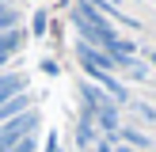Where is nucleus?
<instances>
[{
	"label": "nucleus",
	"instance_id": "obj_1",
	"mask_svg": "<svg viewBox=\"0 0 156 152\" xmlns=\"http://www.w3.org/2000/svg\"><path fill=\"white\" fill-rule=\"evenodd\" d=\"M84 103H88V114L103 133H118V103H114L107 91H95V88H80Z\"/></svg>",
	"mask_w": 156,
	"mask_h": 152
},
{
	"label": "nucleus",
	"instance_id": "obj_2",
	"mask_svg": "<svg viewBox=\"0 0 156 152\" xmlns=\"http://www.w3.org/2000/svg\"><path fill=\"white\" fill-rule=\"evenodd\" d=\"M34 126H38V114L34 110H27V114H19V118L4 122V126H0V152H12L15 144H23Z\"/></svg>",
	"mask_w": 156,
	"mask_h": 152
},
{
	"label": "nucleus",
	"instance_id": "obj_3",
	"mask_svg": "<svg viewBox=\"0 0 156 152\" xmlns=\"http://www.w3.org/2000/svg\"><path fill=\"white\" fill-rule=\"evenodd\" d=\"M19 114H27V95H23V91H19V95H12L4 106H0V126L12 122V118H19Z\"/></svg>",
	"mask_w": 156,
	"mask_h": 152
},
{
	"label": "nucleus",
	"instance_id": "obj_4",
	"mask_svg": "<svg viewBox=\"0 0 156 152\" xmlns=\"http://www.w3.org/2000/svg\"><path fill=\"white\" fill-rule=\"evenodd\" d=\"M118 144H126V148H133V152H141V148H149V137L141 133V129H118Z\"/></svg>",
	"mask_w": 156,
	"mask_h": 152
},
{
	"label": "nucleus",
	"instance_id": "obj_5",
	"mask_svg": "<svg viewBox=\"0 0 156 152\" xmlns=\"http://www.w3.org/2000/svg\"><path fill=\"white\" fill-rule=\"evenodd\" d=\"M19 91H23V80H19V76H0V106H4L12 95H19Z\"/></svg>",
	"mask_w": 156,
	"mask_h": 152
},
{
	"label": "nucleus",
	"instance_id": "obj_6",
	"mask_svg": "<svg viewBox=\"0 0 156 152\" xmlns=\"http://www.w3.org/2000/svg\"><path fill=\"white\" fill-rule=\"evenodd\" d=\"M19 42H23V34H19V30H8V34H0V57H8V53H12Z\"/></svg>",
	"mask_w": 156,
	"mask_h": 152
},
{
	"label": "nucleus",
	"instance_id": "obj_7",
	"mask_svg": "<svg viewBox=\"0 0 156 152\" xmlns=\"http://www.w3.org/2000/svg\"><path fill=\"white\" fill-rule=\"evenodd\" d=\"M15 19H19V15H15L12 8H4V4H0V34H8V30H15Z\"/></svg>",
	"mask_w": 156,
	"mask_h": 152
},
{
	"label": "nucleus",
	"instance_id": "obj_8",
	"mask_svg": "<svg viewBox=\"0 0 156 152\" xmlns=\"http://www.w3.org/2000/svg\"><path fill=\"white\" fill-rule=\"evenodd\" d=\"M133 110H137V118H141V122H149V126H156V110H152L149 103H133Z\"/></svg>",
	"mask_w": 156,
	"mask_h": 152
},
{
	"label": "nucleus",
	"instance_id": "obj_9",
	"mask_svg": "<svg viewBox=\"0 0 156 152\" xmlns=\"http://www.w3.org/2000/svg\"><path fill=\"white\" fill-rule=\"evenodd\" d=\"M12 152H34V141H30V137H27V141H23V144H15Z\"/></svg>",
	"mask_w": 156,
	"mask_h": 152
},
{
	"label": "nucleus",
	"instance_id": "obj_10",
	"mask_svg": "<svg viewBox=\"0 0 156 152\" xmlns=\"http://www.w3.org/2000/svg\"><path fill=\"white\" fill-rule=\"evenodd\" d=\"M114 152H133V148H126V144H114Z\"/></svg>",
	"mask_w": 156,
	"mask_h": 152
},
{
	"label": "nucleus",
	"instance_id": "obj_11",
	"mask_svg": "<svg viewBox=\"0 0 156 152\" xmlns=\"http://www.w3.org/2000/svg\"><path fill=\"white\" fill-rule=\"evenodd\" d=\"M152 65H156V50H152Z\"/></svg>",
	"mask_w": 156,
	"mask_h": 152
},
{
	"label": "nucleus",
	"instance_id": "obj_12",
	"mask_svg": "<svg viewBox=\"0 0 156 152\" xmlns=\"http://www.w3.org/2000/svg\"><path fill=\"white\" fill-rule=\"evenodd\" d=\"M111 4H114V8H118V0H111Z\"/></svg>",
	"mask_w": 156,
	"mask_h": 152
},
{
	"label": "nucleus",
	"instance_id": "obj_13",
	"mask_svg": "<svg viewBox=\"0 0 156 152\" xmlns=\"http://www.w3.org/2000/svg\"><path fill=\"white\" fill-rule=\"evenodd\" d=\"M0 65H4V57H0Z\"/></svg>",
	"mask_w": 156,
	"mask_h": 152
},
{
	"label": "nucleus",
	"instance_id": "obj_14",
	"mask_svg": "<svg viewBox=\"0 0 156 152\" xmlns=\"http://www.w3.org/2000/svg\"><path fill=\"white\" fill-rule=\"evenodd\" d=\"M0 4H4V0H0Z\"/></svg>",
	"mask_w": 156,
	"mask_h": 152
}]
</instances>
